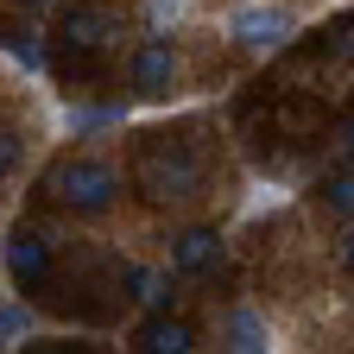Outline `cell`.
Instances as JSON below:
<instances>
[{"label": "cell", "mask_w": 354, "mask_h": 354, "mask_svg": "<svg viewBox=\"0 0 354 354\" xmlns=\"http://www.w3.org/2000/svg\"><path fill=\"white\" fill-rule=\"evenodd\" d=\"M140 184H146L152 203H184V196H196V184H203V158H196L190 146H158V152L140 158Z\"/></svg>", "instance_id": "6da1fadb"}, {"label": "cell", "mask_w": 354, "mask_h": 354, "mask_svg": "<svg viewBox=\"0 0 354 354\" xmlns=\"http://www.w3.org/2000/svg\"><path fill=\"white\" fill-rule=\"evenodd\" d=\"M51 190H57V203H64V209L95 215V209H108V203H114V171H108L102 158H70V165H57Z\"/></svg>", "instance_id": "7a4b0ae2"}, {"label": "cell", "mask_w": 354, "mask_h": 354, "mask_svg": "<svg viewBox=\"0 0 354 354\" xmlns=\"http://www.w3.org/2000/svg\"><path fill=\"white\" fill-rule=\"evenodd\" d=\"M291 32H297V26H291V13H279V7H247V13H234V38L253 44V51H279Z\"/></svg>", "instance_id": "3957f363"}, {"label": "cell", "mask_w": 354, "mask_h": 354, "mask_svg": "<svg viewBox=\"0 0 354 354\" xmlns=\"http://www.w3.org/2000/svg\"><path fill=\"white\" fill-rule=\"evenodd\" d=\"M7 272H13L19 285H38L44 272H51V241L32 234V228H13V234H7Z\"/></svg>", "instance_id": "277c9868"}, {"label": "cell", "mask_w": 354, "mask_h": 354, "mask_svg": "<svg viewBox=\"0 0 354 354\" xmlns=\"http://www.w3.org/2000/svg\"><path fill=\"white\" fill-rule=\"evenodd\" d=\"M171 82H177L171 44H140V51H133V88H140V95H171Z\"/></svg>", "instance_id": "5b68a950"}, {"label": "cell", "mask_w": 354, "mask_h": 354, "mask_svg": "<svg viewBox=\"0 0 354 354\" xmlns=\"http://www.w3.org/2000/svg\"><path fill=\"white\" fill-rule=\"evenodd\" d=\"M108 38H114V19H108L102 7H76V13L64 19V44H70V51H102Z\"/></svg>", "instance_id": "8992f818"}, {"label": "cell", "mask_w": 354, "mask_h": 354, "mask_svg": "<svg viewBox=\"0 0 354 354\" xmlns=\"http://www.w3.org/2000/svg\"><path fill=\"white\" fill-rule=\"evenodd\" d=\"M215 253H221V241H215L209 228H190V234H177L171 266H177V272H209V266H215Z\"/></svg>", "instance_id": "52a82bcc"}, {"label": "cell", "mask_w": 354, "mask_h": 354, "mask_svg": "<svg viewBox=\"0 0 354 354\" xmlns=\"http://www.w3.org/2000/svg\"><path fill=\"white\" fill-rule=\"evenodd\" d=\"M140 348H152V354H184V348H196V335H190V323H152L140 335Z\"/></svg>", "instance_id": "ba28073f"}, {"label": "cell", "mask_w": 354, "mask_h": 354, "mask_svg": "<svg viewBox=\"0 0 354 354\" xmlns=\"http://www.w3.org/2000/svg\"><path fill=\"white\" fill-rule=\"evenodd\" d=\"M228 348H241V354H259L266 348V329H259L253 310H234V317H228Z\"/></svg>", "instance_id": "9c48e42d"}, {"label": "cell", "mask_w": 354, "mask_h": 354, "mask_svg": "<svg viewBox=\"0 0 354 354\" xmlns=\"http://www.w3.org/2000/svg\"><path fill=\"white\" fill-rule=\"evenodd\" d=\"M32 329H38V317H32L26 304H0V348L19 342V335H32Z\"/></svg>", "instance_id": "30bf717a"}, {"label": "cell", "mask_w": 354, "mask_h": 354, "mask_svg": "<svg viewBox=\"0 0 354 354\" xmlns=\"http://www.w3.org/2000/svg\"><path fill=\"white\" fill-rule=\"evenodd\" d=\"M127 279H133V297H140L146 310H158V304H165V272H152V266H133Z\"/></svg>", "instance_id": "8fae6325"}, {"label": "cell", "mask_w": 354, "mask_h": 354, "mask_svg": "<svg viewBox=\"0 0 354 354\" xmlns=\"http://www.w3.org/2000/svg\"><path fill=\"white\" fill-rule=\"evenodd\" d=\"M114 120H120V108H76L70 133H95V127H114Z\"/></svg>", "instance_id": "7c38bea8"}, {"label": "cell", "mask_w": 354, "mask_h": 354, "mask_svg": "<svg viewBox=\"0 0 354 354\" xmlns=\"http://www.w3.org/2000/svg\"><path fill=\"white\" fill-rule=\"evenodd\" d=\"M323 196H329L335 209H348V215H354V171H335L329 184H323Z\"/></svg>", "instance_id": "4fadbf2b"}, {"label": "cell", "mask_w": 354, "mask_h": 354, "mask_svg": "<svg viewBox=\"0 0 354 354\" xmlns=\"http://www.w3.org/2000/svg\"><path fill=\"white\" fill-rule=\"evenodd\" d=\"M13 57H19V70H44V51L32 38H13Z\"/></svg>", "instance_id": "5bb4252c"}, {"label": "cell", "mask_w": 354, "mask_h": 354, "mask_svg": "<svg viewBox=\"0 0 354 354\" xmlns=\"http://www.w3.org/2000/svg\"><path fill=\"white\" fill-rule=\"evenodd\" d=\"M19 165V140H13V133H0V177H7Z\"/></svg>", "instance_id": "9a60e30c"}, {"label": "cell", "mask_w": 354, "mask_h": 354, "mask_svg": "<svg viewBox=\"0 0 354 354\" xmlns=\"http://www.w3.org/2000/svg\"><path fill=\"white\" fill-rule=\"evenodd\" d=\"M184 13V0H152V26H165V19H177Z\"/></svg>", "instance_id": "2e32d148"}, {"label": "cell", "mask_w": 354, "mask_h": 354, "mask_svg": "<svg viewBox=\"0 0 354 354\" xmlns=\"http://www.w3.org/2000/svg\"><path fill=\"white\" fill-rule=\"evenodd\" d=\"M335 51H348V57H354V19H342V26H335Z\"/></svg>", "instance_id": "e0dca14e"}, {"label": "cell", "mask_w": 354, "mask_h": 354, "mask_svg": "<svg viewBox=\"0 0 354 354\" xmlns=\"http://www.w3.org/2000/svg\"><path fill=\"white\" fill-rule=\"evenodd\" d=\"M342 266H348V272H354V228L342 234Z\"/></svg>", "instance_id": "ac0fdd59"}, {"label": "cell", "mask_w": 354, "mask_h": 354, "mask_svg": "<svg viewBox=\"0 0 354 354\" xmlns=\"http://www.w3.org/2000/svg\"><path fill=\"white\" fill-rule=\"evenodd\" d=\"M342 152H348V158H354V120H348V133H342Z\"/></svg>", "instance_id": "d6986e66"}, {"label": "cell", "mask_w": 354, "mask_h": 354, "mask_svg": "<svg viewBox=\"0 0 354 354\" xmlns=\"http://www.w3.org/2000/svg\"><path fill=\"white\" fill-rule=\"evenodd\" d=\"M26 7H51V0H26Z\"/></svg>", "instance_id": "ffe728a7"}]
</instances>
